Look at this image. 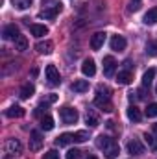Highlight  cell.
<instances>
[{
	"label": "cell",
	"instance_id": "6da1fadb",
	"mask_svg": "<svg viewBox=\"0 0 157 159\" xmlns=\"http://www.w3.org/2000/svg\"><path fill=\"white\" fill-rule=\"evenodd\" d=\"M96 96H94V106H98L100 109H104V111H113V104H111V91H109V87H105V85H98V89H96Z\"/></svg>",
	"mask_w": 157,
	"mask_h": 159
},
{
	"label": "cell",
	"instance_id": "7a4b0ae2",
	"mask_svg": "<svg viewBox=\"0 0 157 159\" xmlns=\"http://www.w3.org/2000/svg\"><path fill=\"white\" fill-rule=\"evenodd\" d=\"M59 117H61V120L65 122V124H76L79 119V115H78V111L74 109V107H61L59 109Z\"/></svg>",
	"mask_w": 157,
	"mask_h": 159
},
{
	"label": "cell",
	"instance_id": "3957f363",
	"mask_svg": "<svg viewBox=\"0 0 157 159\" xmlns=\"http://www.w3.org/2000/svg\"><path fill=\"white\" fill-rule=\"evenodd\" d=\"M44 74H46V81H48V85L56 87V85L61 83V76H59V70L56 69V65H48L46 70H44Z\"/></svg>",
	"mask_w": 157,
	"mask_h": 159
},
{
	"label": "cell",
	"instance_id": "277c9868",
	"mask_svg": "<svg viewBox=\"0 0 157 159\" xmlns=\"http://www.w3.org/2000/svg\"><path fill=\"white\" fill-rule=\"evenodd\" d=\"M6 152L7 156H20L22 154V144L19 139H7L6 143Z\"/></svg>",
	"mask_w": 157,
	"mask_h": 159
},
{
	"label": "cell",
	"instance_id": "5b68a950",
	"mask_svg": "<svg viewBox=\"0 0 157 159\" xmlns=\"http://www.w3.org/2000/svg\"><path fill=\"white\" fill-rule=\"evenodd\" d=\"M115 70H117V61H115V57H113V56H105V57H104V74H105L107 78H111V76H115Z\"/></svg>",
	"mask_w": 157,
	"mask_h": 159
},
{
	"label": "cell",
	"instance_id": "8992f818",
	"mask_svg": "<svg viewBox=\"0 0 157 159\" xmlns=\"http://www.w3.org/2000/svg\"><path fill=\"white\" fill-rule=\"evenodd\" d=\"M61 9H63V6H61V4H54L52 7H46V9H43V11L39 13V17H41V19H50V20H54Z\"/></svg>",
	"mask_w": 157,
	"mask_h": 159
},
{
	"label": "cell",
	"instance_id": "52a82bcc",
	"mask_svg": "<svg viewBox=\"0 0 157 159\" xmlns=\"http://www.w3.org/2000/svg\"><path fill=\"white\" fill-rule=\"evenodd\" d=\"M128 152H129L131 156H142V154H144V146H142V143H141L139 139H131V141L128 143Z\"/></svg>",
	"mask_w": 157,
	"mask_h": 159
},
{
	"label": "cell",
	"instance_id": "ba28073f",
	"mask_svg": "<svg viewBox=\"0 0 157 159\" xmlns=\"http://www.w3.org/2000/svg\"><path fill=\"white\" fill-rule=\"evenodd\" d=\"M43 135H41L39 131H32L30 133V150L32 152H37V150H41V146H43Z\"/></svg>",
	"mask_w": 157,
	"mask_h": 159
},
{
	"label": "cell",
	"instance_id": "9c48e42d",
	"mask_svg": "<svg viewBox=\"0 0 157 159\" xmlns=\"http://www.w3.org/2000/svg\"><path fill=\"white\" fill-rule=\"evenodd\" d=\"M105 43V34L104 32H96L92 37H91V48L92 50H100Z\"/></svg>",
	"mask_w": 157,
	"mask_h": 159
},
{
	"label": "cell",
	"instance_id": "30bf717a",
	"mask_svg": "<svg viewBox=\"0 0 157 159\" xmlns=\"http://www.w3.org/2000/svg\"><path fill=\"white\" fill-rule=\"evenodd\" d=\"M81 72H83L85 76L92 78V76L96 74V65H94V61H92V59H85L83 65H81Z\"/></svg>",
	"mask_w": 157,
	"mask_h": 159
},
{
	"label": "cell",
	"instance_id": "8fae6325",
	"mask_svg": "<svg viewBox=\"0 0 157 159\" xmlns=\"http://www.w3.org/2000/svg\"><path fill=\"white\" fill-rule=\"evenodd\" d=\"M85 122H87L89 128H96L100 124V119H98V115H96L94 109H87L85 111Z\"/></svg>",
	"mask_w": 157,
	"mask_h": 159
},
{
	"label": "cell",
	"instance_id": "7c38bea8",
	"mask_svg": "<svg viewBox=\"0 0 157 159\" xmlns=\"http://www.w3.org/2000/svg\"><path fill=\"white\" fill-rule=\"evenodd\" d=\"M20 34H19V28L15 26V24H7L6 28H4V32H2V37L4 39H17Z\"/></svg>",
	"mask_w": 157,
	"mask_h": 159
},
{
	"label": "cell",
	"instance_id": "4fadbf2b",
	"mask_svg": "<svg viewBox=\"0 0 157 159\" xmlns=\"http://www.w3.org/2000/svg\"><path fill=\"white\" fill-rule=\"evenodd\" d=\"M35 50H37L39 54L48 56V54H52V50H54V43H52V41H41V43L35 44Z\"/></svg>",
	"mask_w": 157,
	"mask_h": 159
},
{
	"label": "cell",
	"instance_id": "5bb4252c",
	"mask_svg": "<svg viewBox=\"0 0 157 159\" xmlns=\"http://www.w3.org/2000/svg\"><path fill=\"white\" fill-rule=\"evenodd\" d=\"M109 44H111V50L120 52V50H124V48H126V39H124L122 35H113Z\"/></svg>",
	"mask_w": 157,
	"mask_h": 159
},
{
	"label": "cell",
	"instance_id": "9a60e30c",
	"mask_svg": "<svg viewBox=\"0 0 157 159\" xmlns=\"http://www.w3.org/2000/svg\"><path fill=\"white\" fill-rule=\"evenodd\" d=\"M131 80H133V72L131 70H120L118 76H117V81L120 85H129Z\"/></svg>",
	"mask_w": 157,
	"mask_h": 159
},
{
	"label": "cell",
	"instance_id": "2e32d148",
	"mask_svg": "<svg viewBox=\"0 0 157 159\" xmlns=\"http://www.w3.org/2000/svg\"><path fill=\"white\" fill-rule=\"evenodd\" d=\"M30 32H32V35H35V37H44V35H48V28H46L44 24H32V26H30Z\"/></svg>",
	"mask_w": 157,
	"mask_h": 159
},
{
	"label": "cell",
	"instance_id": "e0dca14e",
	"mask_svg": "<svg viewBox=\"0 0 157 159\" xmlns=\"http://www.w3.org/2000/svg\"><path fill=\"white\" fill-rule=\"evenodd\" d=\"M70 89L74 93H85V91H89V81L87 80H74V83L70 85Z\"/></svg>",
	"mask_w": 157,
	"mask_h": 159
},
{
	"label": "cell",
	"instance_id": "ac0fdd59",
	"mask_svg": "<svg viewBox=\"0 0 157 159\" xmlns=\"http://www.w3.org/2000/svg\"><path fill=\"white\" fill-rule=\"evenodd\" d=\"M6 117H9V119H20V117H24V109L20 106H11L6 111Z\"/></svg>",
	"mask_w": 157,
	"mask_h": 159
},
{
	"label": "cell",
	"instance_id": "d6986e66",
	"mask_svg": "<svg viewBox=\"0 0 157 159\" xmlns=\"http://www.w3.org/2000/svg\"><path fill=\"white\" fill-rule=\"evenodd\" d=\"M74 141V133H61L57 139H56V146H67Z\"/></svg>",
	"mask_w": 157,
	"mask_h": 159
},
{
	"label": "cell",
	"instance_id": "ffe728a7",
	"mask_svg": "<svg viewBox=\"0 0 157 159\" xmlns=\"http://www.w3.org/2000/svg\"><path fill=\"white\" fill-rule=\"evenodd\" d=\"M115 141L109 137V135H100V137H96V146L100 148V150H105L107 146H111Z\"/></svg>",
	"mask_w": 157,
	"mask_h": 159
},
{
	"label": "cell",
	"instance_id": "44dd1931",
	"mask_svg": "<svg viewBox=\"0 0 157 159\" xmlns=\"http://www.w3.org/2000/svg\"><path fill=\"white\" fill-rule=\"evenodd\" d=\"M120 154V146H118L117 143H113L111 146H107L105 150H104V156H105V159H115Z\"/></svg>",
	"mask_w": 157,
	"mask_h": 159
},
{
	"label": "cell",
	"instance_id": "7402d4cb",
	"mask_svg": "<svg viewBox=\"0 0 157 159\" xmlns=\"http://www.w3.org/2000/svg\"><path fill=\"white\" fill-rule=\"evenodd\" d=\"M128 119L133 120V122H141V119H142L141 109H139L137 106H129V107H128Z\"/></svg>",
	"mask_w": 157,
	"mask_h": 159
},
{
	"label": "cell",
	"instance_id": "603a6c76",
	"mask_svg": "<svg viewBox=\"0 0 157 159\" xmlns=\"http://www.w3.org/2000/svg\"><path fill=\"white\" fill-rule=\"evenodd\" d=\"M142 20H144V24H157V7L148 9Z\"/></svg>",
	"mask_w": 157,
	"mask_h": 159
},
{
	"label": "cell",
	"instance_id": "cb8c5ba5",
	"mask_svg": "<svg viewBox=\"0 0 157 159\" xmlns=\"http://www.w3.org/2000/svg\"><path fill=\"white\" fill-rule=\"evenodd\" d=\"M34 93H35V87L32 85V83H24L22 85V89H20V98H30V96H34Z\"/></svg>",
	"mask_w": 157,
	"mask_h": 159
},
{
	"label": "cell",
	"instance_id": "d4e9b609",
	"mask_svg": "<svg viewBox=\"0 0 157 159\" xmlns=\"http://www.w3.org/2000/svg\"><path fill=\"white\" fill-rule=\"evenodd\" d=\"M154 78H155V69H148L142 76V87H150Z\"/></svg>",
	"mask_w": 157,
	"mask_h": 159
},
{
	"label": "cell",
	"instance_id": "484cf974",
	"mask_svg": "<svg viewBox=\"0 0 157 159\" xmlns=\"http://www.w3.org/2000/svg\"><path fill=\"white\" fill-rule=\"evenodd\" d=\"M26 48H28V39H26V35H19V37L15 39V50L24 52Z\"/></svg>",
	"mask_w": 157,
	"mask_h": 159
},
{
	"label": "cell",
	"instance_id": "4316f807",
	"mask_svg": "<svg viewBox=\"0 0 157 159\" xmlns=\"http://www.w3.org/2000/svg\"><path fill=\"white\" fill-rule=\"evenodd\" d=\"M144 143L148 144V148H152L154 152H157V135H152V133H144Z\"/></svg>",
	"mask_w": 157,
	"mask_h": 159
},
{
	"label": "cell",
	"instance_id": "83f0119b",
	"mask_svg": "<svg viewBox=\"0 0 157 159\" xmlns=\"http://www.w3.org/2000/svg\"><path fill=\"white\" fill-rule=\"evenodd\" d=\"M41 128H43L44 131H50V129L54 128V119H52L50 115H44V117L41 119Z\"/></svg>",
	"mask_w": 157,
	"mask_h": 159
},
{
	"label": "cell",
	"instance_id": "f1b7e54d",
	"mask_svg": "<svg viewBox=\"0 0 157 159\" xmlns=\"http://www.w3.org/2000/svg\"><path fill=\"white\" fill-rule=\"evenodd\" d=\"M146 54L152 56V57H155L157 56V41H148V44H146Z\"/></svg>",
	"mask_w": 157,
	"mask_h": 159
},
{
	"label": "cell",
	"instance_id": "f546056e",
	"mask_svg": "<svg viewBox=\"0 0 157 159\" xmlns=\"http://www.w3.org/2000/svg\"><path fill=\"white\" fill-rule=\"evenodd\" d=\"M13 2V6L17 7V9H26V7H30V4H32V0H11Z\"/></svg>",
	"mask_w": 157,
	"mask_h": 159
},
{
	"label": "cell",
	"instance_id": "4dcf8cb0",
	"mask_svg": "<svg viewBox=\"0 0 157 159\" xmlns=\"http://www.w3.org/2000/svg\"><path fill=\"white\" fill-rule=\"evenodd\" d=\"M146 117H148V119L157 117V104H148V107H146Z\"/></svg>",
	"mask_w": 157,
	"mask_h": 159
},
{
	"label": "cell",
	"instance_id": "1f68e13d",
	"mask_svg": "<svg viewBox=\"0 0 157 159\" xmlns=\"http://www.w3.org/2000/svg\"><path fill=\"white\" fill-rule=\"evenodd\" d=\"M87 139H89V133L87 131H76L74 133V141L76 143H85Z\"/></svg>",
	"mask_w": 157,
	"mask_h": 159
},
{
	"label": "cell",
	"instance_id": "d6a6232c",
	"mask_svg": "<svg viewBox=\"0 0 157 159\" xmlns=\"http://www.w3.org/2000/svg\"><path fill=\"white\" fill-rule=\"evenodd\" d=\"M81 157V152H79L78 148H74V150H69L67 152V159H79Z\"/></svg>",
	"mask_w": 157,
	"mask_h": 159
},
{
	"label": "cell",
	"instance_id": "836d02e7",
	"mask_svg": "<svg viewBox=\"0 0 157 159\" xmlns=\"http://www.w3.org/2000/svg\"><path fill=\"white\" fill-rule=\"evenodd\" d=\"M43 159H59V154H57L56 150H48V152L43 156Z\"/></svg>",
	"mask_w": 157,
	"mask_h": 159
},
{
	"label": "cell",
	"instance_id": "e575fe53",
	"mask_svg": "<svg viewBox=\"0 0 157 159\" xmlns=\"http://www.w3.org/2000/svg\"><path fill=\"white\" fill-rule=\"evenodd\" d=\"M44 104H54V102H57V94H50L46 100H43Z\"/></svg>",
	"mask_w": 157,
	"mask_h": 159
},
{
	"label": "cell",
	"instance_id": "d590c367",
	"mask_svg": "<svg viewBox=\"0 0 157 159\" xmlns=\"http://www.w3.org/2000/svg\"><path fill=\"white\" fill-rule=\"evenodd\" d=\"M139 7H141V4H139V2H131L128 9H129V11H139Z\"/></svg>",
	"mask_w": 157,
	"mask_h": 159
},
{
	"label": "cell",
	"instance_id": "8d00e7d4",
	"mask_svg": "<svg viewBox=\"0 0 157 159\" xmlns=\"http://www.w3.org/2000/svg\"><path fill=\"white\" fill-rule=\"evenodd\" d=\"M124 67H126V70H131V61H126Z\"/></svg>",
	"mask_w": 157,
	"mask_h": 159
},
{
	"label": "cell",
	"instance_id": "74e56055",
	"mask_svg": "<svg viewBox=\"0 0 157 159\" xmlns=\"http://www.w3.org/2000/svg\"><path fill=\"white\" fill-rule=\"evenodd\" d=\"M152 131H154V135H157V122L152 126Z\"/></svg>",
	"mask_w": 157,
	"mask_h": 159
},
{
	"label": "cell",
	"instance_id": "f35d334b",
	"mask_svg": "<svg viewBox=\"0 0 157 159\" xmlns=\"http://www.w3.org/2000/svg\"><path fill=\"white\" fill-rule=\"evenodd\" d=\"M87 159H98V157H96V156H89Z\"/></svg>",
	"mask_w": 157,
	"mask_h": 159
},
{
	"label": "cell",
	"instance_id": "ab89813d",
	"mask_svg": "<svg viewBox=\"0 0 157 159\" xmlns=\"http://www.w3.org/2000/svg\"><path fill=\"white\" fill-rule=\"evenodd\" d=\"M155 94H157V87H155Z\"/></svg>",
	"mask_w": 157,
	"mask_h": 159
},
{
	"label": "cell",
	"instance_id": "60d3db41",
	"mask_svg": "<svg viewBox=\"0 0 157 159\" xmlns=\"http://www.w3.org/2000/svg\"><path fill=\"white\" fill-rule=\"evenodd\" d=\"M4 159H9V157H4Z\"/></svg>",
	"mask_w": 157,
	"mask_h": 159
},
{
	"label": "cell",
	"instance_id": "b9f144b4",
	"mask_svg": "<svg viewBox=\"0 0 157 159\" xmlns=\"http://www.w3.org/2000/svg\"><path fill=\"white\" fill-rule=\"evenodd\" d=\"M137 2H139V0H137Z\"/></svg>",
	"mask_w": 157,
	"mask_h": 159
}]
</instances>
